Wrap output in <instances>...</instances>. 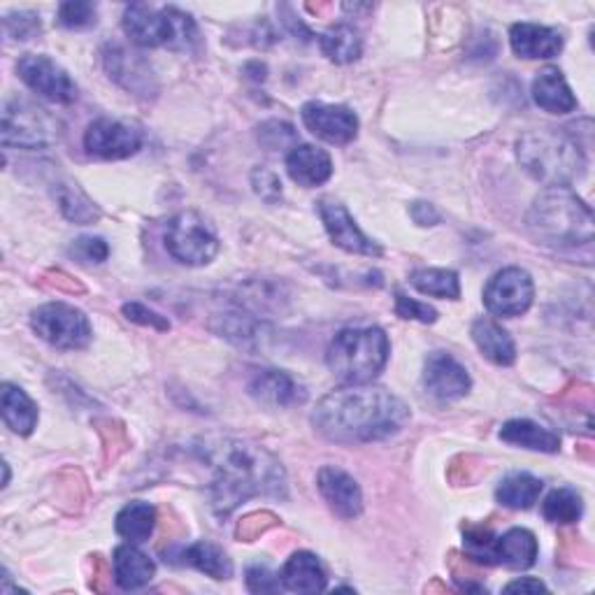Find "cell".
Segmentation results:
<instances>
[{"instance_id":"f1b7e54d","label":"cell","mask_w":595,"mask_h":595,"mask_svg":"<svg viewBox=\"0 0 595 595\" xmlns=\"http://www.w3.org/2000/svg\"><path fill=\"white\" fill-rule=\"evenodd\" d=\"M114 528L121 538L133 544H142L152 538L156 528V509L150 503H129L124 509L117 515Z\"/></svg>"},{"instance_id":"2e32d148","label":"cell","mask_w":595,"mask_h":595,"mask_svg":"<svg viewBox=\"0 0 595 595\" xmlns=\"http://www.w3.org/2000/svg\"><path fill=\"white\" fill-rule=\"evenodd\" d=\"M317 486L323 500L340 519H356L363 511V494L359 482L349 472L326 465L319 470Z\"/></svg>"},{"instance_id":"d6a6232c","label":"cell","mask_w":595,"mask_h":595,"mask_svg":"<svg viewBox=\"0 0 595 595\" xmlns=\"http://www.w3.org/2000/svg\"><path fill=\"white\" fill-rule=\"evenodd\" d=\"M582 511H584L582 496L570 486L551 491L542 503V515L551 524H574L582 519Z\"/></svg>"},{"instance_id":"6da1fadb","label":"cell","mask_w":595,"mask_h":595,"mask_svg":"<svg viewBox=\"0 0 595 595\" xmlns=\"http://www.w3.org/2000/svg\"><path fill=\"white\" fill-rule=\"evenodd\" d=\"M196 451L214 472L210 496L219 517H229L240 503L254 496L286 498L284 467L261 444L235 438H205Z\"/></svg>"},{"instance_id":"d4e9b609","label":"cell","mask_w":595,"mask_h":595,"mask_svg":"<svg viewBox=\"0 0 595 595\" xmlns=\"http://www.w3.org/2000/svg\"><path fill=\"white\" fill-rule=\"evenodd\" d=\"M472 340L480 352L496 365H511L517 361V344L505 328L494 319H477L472 323Z\"/></svg>"},{"instance_id":"7c38bea8","label":"cell","mask_w":595,"mask_h":595,"mask_svg":"<svg viewBox=\"0 0 595 595\" xmlns=\"http://www.w3.org/2000/svg\"><path fill=\"white\" fill-rule=\"evenodd\" d=\"M317 210H319V217L326 225L328 235H331L333 244H338L340 250L349 252V254H361V256H382L384 250L379 247V244L375 240L367 238L359 225L354 221V217L346 212V208L342 202L338 200H331V198H323L317 202Z\"/></svg>"},{"instance_id":"277c9868","label":"cell","mask_w":595,"mask_h":595,"mask_svg":"<svg viewBox=\"0 0 595 595\" xmlns=\"http://www.w3.org/2000/svg\"><path fill=\"white\" fill-rule=\"evenodd\" d=\"M517 158L521 168L549 187H568L586 173V156L570 135L559 131H532L519 137Z\"/></svg>"},{"instance_id":"484cf974","label":"cell","mask_w":595,"mask_h":595,"mask_svg":"<svg viewBox=\"0 0 595 595\" xmlns=\"http://www.w3.org/2000/svg\"><path fill=\"white\" fill-rule=\"evenodd\" d=\"M500 440L517 444L532 451H544V454H557L561 449V438L553 430L530 421V419H511L500 428Z\"/></svg>"},{"instance_id":"4316f807","label":"cell","mask_w":595,"mask_h":595,"mask_svg":"<svg viewBox=\"0 0 595 595\" xmlns=\"http://www.w3.org/2000/svg\"><path fill=\"white\" fill-rule=\"evenodd\" d=\"M177 563L181 565H191L196 570H200L202 574H208L212 580H231L233 577V563L231 559L225 557V551L219 549L212 542H196L184 547L177 553Z\"/></svg>"},{"instance_id":"5bb4252c","label":"cell","mask_w":595,"mask_h":595,"mask_svg":"<svg viewBox=\"0 0 595 595\" xmlns=\"http://www.w3.org/2000/svg\"><path fill=\"white\" fill-rule=\"evenodd\" d=\"M472 379L465 367L447 352H433L423 365V388L440 403H454L467 396Z\"/></svg>"},{"instance_id":"52a82bcc","label":"cell","mask_w":595,"mask_h":595,"mask_svg":"<svg viewBox=\"0 0 595 595\" xmlns=\"http://www.w3.org/2000/svg\"><path fill=\"white\" fill-rule=\"evenodd\" d=\"M31 328L40 340L56 349H66V352L85 349L93 338L87 315L68 302H47L37 307L31 315Z\"/></svg>"},{"instance_id":"7a4b0ae2","label":"cell","mask_w":595,"mask_h":595,"mask_svg":"<svg viewBox=\"0 0 595 595\" xmlns=\"http://www.w3.org/2000/svg\"><path fill=\"white\" fill-rule=\"evenodd\" d=\"M409 421V407L392 392L371 384H349L323 396L312 426L338 444H367L396 436Z\"/></svg>"},{"instance_id":"f546056e","label":"cell","mask_w":595,"mask_h":595,"mask_svg":"<svg viewBox=\"0 0 595 595\" xmlns=\"http://www.w3.org/2000/svg\"><path fill=\"white\" fill-rule=\"evenodd\" d=\"M321 52L323 56H328L338 66L344 64H354V60L361 56L363 52V40L359 35V31L349 24H338L333 29H328L321 40Z\"/></svg>"},{"instance_id":"44dd1931","label":"cell","mask_w":595,"mask_h":595,"mask_svg":"<svg viewBox=\"0 0 595 595\" xmlns=\"http://www.w3.org/2000/svg\"><path fill=\"white\" fill-rule=\"evenodd\" d=\"M538 540L526 528H511L503 538L494 540L491 549V565H505L511 570H526L538 561Z\"/></svg>"},{"instance_id":"f6af8a7d","label":"cell","mask_w":595,"mask_h":595,"mask_svg":"<svg viewBox=\"0 0 595 595\" xmlns=\"http://www.w3.org/2000/svg\"><path fill=\"white\" fill-rule=\"evenodd\" d=\"M265 517H268V511H263V515H250L247 519H244L238 528V538H242L244 542H252L258 532H263L268 526L275 524V517L271 521H263Z\"/></svg>"},{"instance_id":"4dcf8cb0","label":"cell","mask_w":595,"mask_h":595,"mask_svg":"<svg viewBox=\"0 0 595 595\" xmlns=\"http://www.w3.org/2000/svg\"><path fill=\"white\" fill-rule=\"evenodd\" d=\"M540 494H542V482L538 477L528 475V472H515V475L505 477L496 488L498 503L509 509H530L538 503Z\"/></svg>"},{"instance_id":"b9f144b4","label":"cell","mask_w":595,"mask_h":595,"mask_svg":"<svg viewBox=\"0 0 595 595\" xmlns=\"http://www.w3.org/2000/svg\"><path fill=\"white\" fill-rule=\"evenodd\" d=\"M252 187L265 202H277L282 198V181L268 168H254L252 173Z\"/></svg>"},{"instance_id":"83f0119b","label":"cell","mask_w":595,"mask_h":595,"mask_svg":"<svg viewBox=\"0 0 595 595\" xmlns=\"http://www.w3.org/2000/svg\"><path fill=\"white\" fill-rule=\"evenodd\" d=\"M37 405L24 388L3 384V421L16 436H31L37 426Z\"/></svg>"},{"instance_id":"5b68a950","label":"cell","mask_w":595,"mask_h":595,"mask_svg":"<svg viewBox=\"0 0 595 595\" xmlns=\"http://www.w3.org/2000/svg\"><path fill=\"white\" fill-rule=\"evenodd\" d=\"M392 342L379 326L344 328L328 344L326 363L346 384H371L388 363Z\"/></svg>"},{"instance_id":"7dc6e473","label":"cell","mask_w":595,"mask_h":595,"mask_svg":"<svg viewBox=\"0 0 595 595\" xmlns=\"http://www.w3.org/2000/svg\"><path fill=\"white\" fill-rule=\"evenodd\" d=\"M542 591H547V586L536 577H521L505 586V593H542Z\"/></svg>"},{"instance_id":"ee69618b","label":"cell","mask_w":595,"mask_h":595,"mask_svg":"<svg viewBox=\"0 0 595 595\" xmlns=\"http://www.w3.org/2000/svg\"><path fill=\"white\" fill-rule=\"evenodd\" d=\"M5 31L14 40H29L31 35L40 33V19L35 14H29V12H22L16 16H8L5 19Z\"/></svg>"},{"instance_id":"e575fe53","label":"cell","mask_w":595,"mask_h":595,"mask_svg":"<svg viewBox=\"0 0 595 595\" xmlns=\"http://www.w3.org/2000/svg\"><path fill=\"white\" fill-rule=\"evenodd\" d=\"M58 202H60V212L75 223H93L100 219L96 205L77 187H73V184L58 189Z\"/></svg>"},{"instance_id":"9a60e30c","label":"cell","mask_w":595,"mask_h":595,"mask_svg":"<svg viewBox=\"0 0 595 595\" xmlns=\"http://www.w3.org/2000/svg\"><path fill=\"white\" fill-rule=\"evenodd\" d=\"M124 31L131 43L140 47L173 45V19L170 10H154L145 3H133L124 12Z\"/></svg>"},{"instance_id":"9c48e42d","label":"cell","mask_w":595,"mask_h":595,"mask_svg":"<svg viewBox=\"0 0 595 595\" xmlns=\"http://www.w3.org/2000/svg\"><path fill=\"white\" fill-rule=\"evenodd\" d=\"M532 298H536V284H532V277L524 268H517V265L496 273L484 289L486 310L496 317L526 315L530 310Z\"/></svg>"},{"instance_id":"f35d334b","label":"cell","mask_w":595,"mask_h":595,"mask_svg":"<svg viewBox=\"0 0 595 595\" xmlns=\"http://www.w3.org/2000/svg\"><path fill=\"white\" fill-rule=\"evenodd\" d=\"M70 254L75 258H79L81 263H102V261H108L110 247H108V242L102 240V238L87 235V238L75 240V244L70 247Z\"/></svg>"},{"instance_id":"7402d4cb","label":"cell","mask_w":595,"mask_h":595,"mask_svg":"<svg viewBox=\"0 0 595 595\" xmlns=\"http://www.w3.org/2000/svg\"><path fill=\"white\" fill-rule=\"evenodd\" d=\"M282 586L291 593H321L326 588V570L310 551H296L279 572Z\"/></svg>"},{"instance_id":"836d02e7","label":"cell","mask_w":595,"mask_h":595,"mask_svg":"<svg viewBox=\"0 0 595 595\" xmlns=\"http://www.w3.org/2000/svg\"><path fill=\"white\" fill-rule=\"evenodd\" d=\"M221 326H212L214 331L231 340L240 346H250L252 342L258 340V321L250 315V312H225V315H217V319Z\"/></svg>"},{"instance_id":"d6986e66","label":"cell","mask_w":595,"mask_h":595,"mask_svg":"<svg viewBox=\"0 0 595 595\" xmlns=\"http://www.w3.org/2000/svg\"><path fill=\"white\" fill-rule=\"evenodd\" d=\"M250 394L261 405L291 407L305 400V388L284 371H258L250 382Z\"/></svg>"},{"instance_id":"74e56055","label":"cell","mask_w":595,"mask_h":595,"mask_svg":"<svg viewBox=\"0 0 595 595\" xmlns=\"http://www.w3.org/2000/svg\"><path fill=\"white\" fill-rule=\"evenodd\" d=\"M96 5L91 3H79V0H68L58 8V24L70 31H79V29H89L96 24Z\"/></svg>"},{"instance_id":"d590c367","label":"cell","mask_w":595,"mask_h":595,"mask_svg":"<svg viewBox=\"0 0 595 595\" xmlns=\"http://www.w3.org/2000/svg\"><path fill=\"white\" fill-rule=\"evenodd\" d=\"M258 140L271 152L298 147V133H296V129L291 124H286V121H277V119L265 121V124H261Z\"/></svg>"},{"instance_id":"7bdbcfd3","label":"cell","mask_w":595,"mask_h":595,"mask_svg":"<svg viewBox=\"0 0 595 595\" xmlns=\"http://www.w3.org/2000/svg\"><path fill=\"white\" fill-rule=\"evenodd\" d=\"M247 586L252 593H277L284 588L279 574L265 565L247 568Z\"/></svg>"},{"instance_id":"4fadbf2b","label":"cell","mask_w":595,"mask_h":595,"mask_svg":"<svg viewBox=\"0 0 595 595\" xmlns=\"http://www.w3.org/2000/svg\"><path fill=\"white\" fill-rule=\"evenodd\" d=\"M302 124L312 135L331 142V145H346L359 135V117L344 106H328V102H305Z\"/></svg>"},{"instance_id":"8fae6325","label":"cell","mask_w":595,"mask_h":595,"mask_svg":"<svg viewBox=\"0 0 595 595\" xmlns=\"http://www.w3.org/2000/svg\"><path fill=\"white\" fill-rule=\"evenodd\" d=\"M85 147L91 156L106 161L131 158L142 150V135L133 126L117 119H96L85 133Z\"/></svg>"},{"instance_id":"ab89813d","label":"cell","mask_w":595,"mask_h":595,"mask_svg":"<svg viewBox=\"0 0 595 595\" xmlns=\"http://www.w3.org/2000/svg\"><path fill=\"white\" fill-rule=\"evenodd\" d=\"M396 315L400 319H412L421 323H436L438 321V310L426 302H419L415 298H407L403 294L396 296Z\"/></svg>"},{"instance_id":"603a6c76","label":"cell","mask_w":595,"mask_h":595,"mask_svg":"<svg viewBox=\"0 0 595 595\" xmlns=\"http://www.w3.org/2000/svg\"><path fill=\"white\" fill-rule=\"evenodd\" d=\"M112 565H114V582L124 591H135V588L147 586L156 574L154 561L147 557V553H142L133 542L114 549Z\"/></svg>"},{"instance_id":"8992f818","label":"cell","mask_w":595,"mask_h":595,"mask_svg":"<svg viewBox=\"0 0 595 595\" xmlns=\"http://www.w3.org/2000/svg\"><path fill=\"white\" fill-rule=\"evenodd\" d=\"M3 145L22 150H45L58 140V124L26 98H12L3 108Z\"/></svg>"},{"instance_id":"ba28073f","label":"cell","mask_w":595,"mask_h":595,"mask_svg":"<svg viewBox=\"0 0 595 595\" xmlns=\"http://www.w3.org/2000/svg\"><path fill=\"white\" fill-rule=\"evenodd\" d=\"M166 250L177 263L200 268L217 256L219 240L198 212H179L168 221Z\"/></svg>"},{"instance_id":"60d3db41","label":"cell","mask_w":595,"mask_h":595,"mask_svg":"<svg viewBox=\"0 0 595 595\" xmlns=\"http://www.w3.org/2000/svg\"><path fill=\"white\" fill-rule=\"evenodd\" d=\"M124 317L129 321H133V323L156 328V331H170V321L166 317H161L158 312L150 310V307L142 305V302H126L124 305Z\"/></svg>"},{"instance_id":"30bf717a","label":"cell","mask_w":595,"mask_h":595,"mask_svg":"<svg viewBox=\"0 0 595 595\" xmlns=\"http://www.w3.org/2000/svg\"><path fill=\"white\" fill-rule=\"evenodd\" d=\"M16 73L31 91L43 96L49 102L70 106V102L77 100V85L73 81V77L49 56L26 54L19 58Z\"/></svg>"},{"instance_id":"3957f363","label":"cell","mask_w":595,"mask_h":595,"mask_svg":"<svg viewBox=\"0 0 595 595\" xmlns=\"http://www.w3.org/2000/svg\"><path fill=\"white\" fill-rule=\"evenodd\" d=\"M532 238L551 247L593 242V210L570 187H549L530 205L526 217Z\"/></svg>"},{"instance_id":"cb8c5ba5","label":"cell","mask_w":595,"mask_h":595,"mask_svg":"<svg viewBox=\"0 0 595 595\" xmlns=\"http://www.w3.org/2000/svg\"><path fill=\"white\" fill-rule=\"evenodd\" d=\"M532 100L551 114H568L577 108V98L559 68H544L532 81Z\"/></svg>"},{"instance_id":"e0dca14e","label":"cell","mask_w":595,"mask_h":595,"mask_svg":"<svg viewBox=\"0 0 595 595\" xmlns=\"http://www.w3.org/2000/svg\"><path fill=\"white\" fill-rule=\"evenodd\" d=\"M102 64H106V70L117 85L126 91L137 96H150L154 91L152 68L140 54H133L121 45H108L106 52H102Z\"/></svg>"},{"instance_id":"ffe728a7","label":"cell","mask_w":595,"mask_h":595,"mask_svg":"<svg viewBox=\"0 0 595 595\" xmlns=\"http://www.w3.org/2000/svg\"><path fill=\"white\" fill-rule=\"evenodd\" d=\"M509 43L521 58H553L563 52V35L557 29L540 24H515L509 29Z\"/></svg>"},{"instance_id":"8d00e7d4","label":"cell","mask_w":595,"mask_h":595,"mask_svg":"<svg viewBox=\"0 0 595 595\" xmlns=\"http://www.w3.org/2000/svg\"><path fill=\"white\" fill-rule=\"evenodd\" d=\"M170 10V19H173V45L170 49H194L200 43V33L198 26L191 19V14L181 12L177 8H168Z\"/></svg>"},{"instance_id":"bcb514c9","label":"cell","mask_w":595,"mask_h":595,"mask_svg":"<svg viewBox=\"0 0 595 595\" xmlns=\"http://www.w3.org/2000/svg\"><path fill=\"white\" fill-rule=\"evenodd\" d=\"M412 217L419 225H436L440 221V214L430 202H415L412 205Z\"/></svg>"},{"instance_id":"1f68e13d","label":"cell","mask_w":595,"mask_h":595,"mask_svg":"<svg viewBox=\"0 0 595 595\" xmlns=\"http://www.w3.org/2000/svg\"><path fill=\"white\" fill-rule=\"evenodd\" d=\"M409 284L423 296H433L442 300L461 298V279L454 271L444 268H421L409 275Z\"/></svg>"},{"instance_id":"ac0fdd59","label":"cell","mask_w":595,"mask_h":595,"mask_svg":"<svg viewBox=\"0 0 595 595\" xmlns=\"http://www.w3.org/2000/svg\"><path fill=\"white\" fill-rule=\"evenodd\" d=\"M286 173L298 187H321L333 175V158L317 145H298L286 154Z\"/></svg>"}]
</instances>
